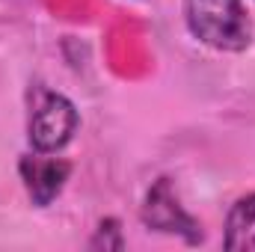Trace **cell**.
<instances>
[{
    "label": "cell",
    "instance_id": "cell-6",
    "mask_svg": "<svg viewBox=\"0 0 255 252\" xmlns=\"http://www.w3.org/2000/svg\"><path fill=\"white\" fill-rule=\"evenodd\" d=\"M89 250H125V235H122V226H119V220H113V217H107V220H101L98 223V229H95V235H92V241H89Z\"/></svg>",
    "mask_w": 255,
    "mask_h": 252
},
{
    "label": "cell",
    "instance_id": "cell-3",
    "mask_svg": "<svg viewBox=\"0 0 255 252\" xmlns=\"http://www.w3.org/2000/svg\"><path fill=\"white\" fill-rule=\"evenodd\" d=\"M139 217H142L145 229H154L163 235H178L184 244H202V238H205L202 223L181 208L178 193H175L169 178H157L148 187Z\"/></svg>",
    "mask_w": 255,
    "mask_h": 252
},
{
    "label": "cell",
    "instance_id": "cell-4",
    "mask_svg": "<svg viewBox=\"0 0 255 252\" xmlns=\"http://www.w3.org/2000/svg\"><path fill=\"white\" fill-rule=\"evenodd\" d=\"M18 172H21V181L27 187V196L33 199V205L48 208L63 193L65 181L71 175V163L63 157H45L42 151H36L18 160Z\"/></svg>",
    "mask_w": 255,
    "mask_h": 252
},
{
    "label": "cell",
    "instance_id": "cell-5",
    "mask_svg": "<svg viewBox=\"0 0 255 252\" xmlns=\"http://www.w3.org/2000/svg\"><path fill=\"white\" fill-rule=\"evenodd\" d=\"M223 247L232 252H255V193L241 196L229 208Z\"/></svg>",
    "mask_w": 255,
    "mask_h": 252
},
{
    "label": "cell",
    "instance_id": "cell-2",
    "mask_svg": "<svg viewBox=\"0 0 255 252\" xmlns=\"http://www.w3.org/2000/svg\"><path fill=\"white\" fill-rule=\"evenodd\" d=\"M77 125H80L77 107L65 95L51 92V89H39L33 110H30V125H27L33 151L57 154L60 148L71 142V136L77 133Z\"/></svg>",
    "mask_w": 255,
    "mask_h": 252
},
{
    "label": "cell",
    "instance_id": "cell-1",
    "mask_svg": "<svg viewBox=\"0 0 255 252\" xmlns=\"http://www.w3.org/2000/svg\"><path fill=\"white\" fill-rule=\"evenodd\" d=\"M184 24L196 42L241 54L253 42V24L241 0H184Z\"/></svg>",
    "mask_w": 255,
    "mask_h": 252
}]
</instances>
